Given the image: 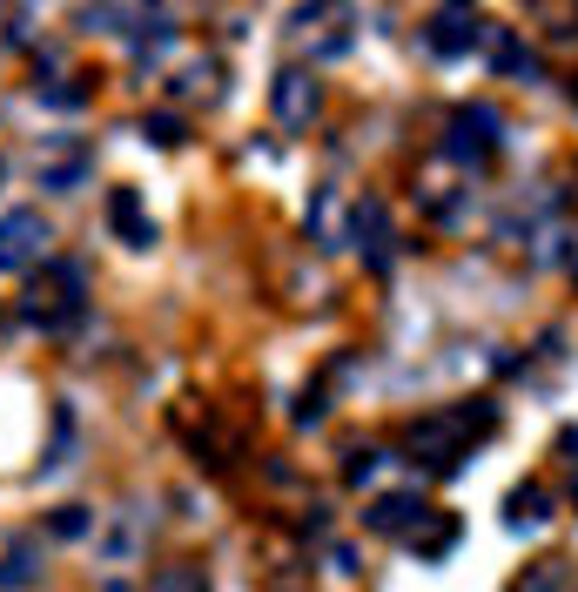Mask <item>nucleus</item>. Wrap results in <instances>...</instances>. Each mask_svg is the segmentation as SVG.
I'll list each match as a JSON object with an SVG mask.
<instances>
[{
	"instance_id": "obj_1",
	"label": "nucleus",
	"mask_w": 578,
	"mask_h": 592,
	"mask_svg": "<svg viewBox=\"0 0 578 592\" xmlns=\"http://www.w3.org/2000/svg\"><path fill=\"white\" fill-rule=\"evenodd\" d=\"M491 424H497V411H491V404H457V411H438V418H423V424L410 431V451H417V464L431 458L438 471H457L465 445L478 438V431H491Z\"/></svg>"
},
{
	"instance_id": "obj_2",
	"label": "nucleus",
	"mask_w": 578,
	"mask_h": 592,
	"mask_svg": "<svg viewBox=\"0 0 578 592\" xmlns=\"http://www.w3.org/2000/svg\"><path fill=\"white\" fill-rule=\"evenodd\" d=\"M497 142H505V114H497L491 101H465L451 108V129H444V155L457 169H478L497 155Z\"/></svg>"
},
{
	"instance_id": "obj_3",
	"label": "nucleus",
	"mask_w": 578,
	"mask_h": 592,
	"mask_svg": "<svg viewBox=\"0 0 578 592\" xmlns=\"http://www.w3.org/2000/svg\"><path fill=\"white\" fill-rule=\"evenodd\" d=\"M423 41H431V55L457 61V55H478L491 41V21L471 14V8H438L431 21H423Z\"/></svg>"
},
{
	"instance_id": "obj_4",
	"label": "nucleus",
	"mask_w": 578,
	"mask_h": 592,
	"mask_svg": "<svg viewBox=\"0 0 578 592\" xmlns=\"http://www.w3.org/2000/svg\"><path fill=\"white\" fill-rule=\"evenodd\" d=\"M27 317L41 330H67L82 324V269H54V283H41L27 297Z\"/></svg>"
},
{
	"instance_id": "obj_5",
	"label": "nucleus",
	"mask_w": 578,
	"mask_h": 592,
	"mask_svg": "<svg viewBox=\"0 0 578 592\" xmlns=\"http://www.w3.org/2000/svg\"><path fill=\"white\" fill-rule=\"evenodd\" d=\"M48 222H41V209H8L0 216V269H27L34 256H48Z\"/></svg>"
},
{
	"instance_id": "obj_6",
	"label": "nucleus",
	"mask_w": 578,
	"mask_h": 592,
	"mask_svg": "<svg viewBox=\"0 0 578 592\" xmlns=\"http://www.w3.org/2000/svg\"><path fill=\"white\" fill-rule=\"evenodd\" d=\"M317 101H323V88H317L310 68H283L276 88H269V108H276L283 129H310V122H317Z\"/></svg>"
},
{
	"instance_id": "obj_7",
	"label": "nucleus",
	"mask_w": 578,
	"mask_h": 592,
	"mask_svg": "<svg viewBox=\"0 0 578 592\" xmlns=\"http://www.w3.org/2000/svg\"><path fill=\"white\" fill-rule=\"evenodd\" d=\"M142 539H148V511H142V505H122V511L108 519V532H101V566H135Z\"/></svg>"
},
{
	"instance_id": "obj_8",
	"label": "nucleus",
	"mask_w": 578,
	"mask_h": 592,
	"mask_svg": "<svg viewBox=\"0 0 578 592\" xmlns=\"http://www.w3.org/2000/svg\"><path fill=\"white\" fill-rule=\"evenodd\" d=\"M423 492H383V498H370V511H364V525L370 532H383V539H397V532H410V525H423Z\"/></svg>"
},
{
	"instance_id": "obj_9",
	"label": "nucleus",
	"mask_w": 578,
	"mask_h": 592,
	"mask_svg": "<svg viewBox=\"0 0 578 592\" xmlns=\"http://www.w3.org/2000/svg\"><path fill=\"white\" fill-rule=\"evenodd\" d=\"M108 222H114V235H122L128 250H156V222L142 216L135 189H108Z\"/></svg>"
},
{
	"instance_id": "obj_10",
	"label": "nucleus",
	"mask_w": 578,
	"mask_h": 592,
	"mask_svg": "<svg viewBox=\"0 0 578 592\" xmlns=\"http://www.w3.org/2000/svg\"><path fill=\"white\" fill-rule=\"evenodd\" d=\"M41 572H48V545L41 539H14L8 552H0V592H27Z\"/></svg>"
},
{
	"instance_id": "obj_11",
	"label": "nucleus",
	"mask_w": 578,
	"mask_h": 592,
	"mask_svg": "<svg viewBox=\"0 0 578 592\" xmlns=\"http://www.w3.org/2000/svg\"><path fill=\"white\" fill-rule=\"evenodd\" d=\"M357 243H364V256L383 269L391 263V216H383V203L370 195V203H357Z\"/></svg>"
},
{
	"instance_id": "obj_12",
	"label": "nucleus",
	"mask_w": 578,
	"mask_h": 592,
	"mask_svg": "<svg viewBox=\"0 0 578 592\" xmlns=\"http://www.w3.org/2000/svg\"><path fill=\"white\" fill-rule=\"evenodd\" d=\"M148 8H82V27L88 34H142Z\"/></svg>"
},
{
	"instance_id": "obj_13",
	"label": "nucleus",
	"mask_w": 578,
	"mask_h": 592,
	"mask_svg": "<svg viewBox=\"0 0 578 592\" xmlns=\"http://www.w3.org/2000/svg\"><path fill=\"white\" fill-rule=\"evenodd\" d=\"M545 519H552V492L545 485L512 492V525H545Z\"/></svg>"
},
{
	"instance_id": "obj_14",
	"label": "nucleus",
	"mask_w": 578,
	"mask_h": 592,
	"mask_svg": "<svg viewBox=\"0 0 578 592\" xmlns=\"http://www.w3.org/2000/svg\"><path fill=\"white\" fill-rule=\"evenodd\" d=\"M216 82H222V68H216V61H188L169 88H175V95H216Z\"/></svg>"
},
{
	"instance_id": "obj_15",
	"label": "nucleus",
	"mask_w": 578,
	"mask_h": 592,
	"mask_svg": "<svg viewBox=\"0 0 578 592\" xmlns=\"http://www.w3.org/2000/svg\"><path fill=\"white\" fill-rule=\"evenodd\" d=\"M156 592H209V572H202V566H169V572L156 579Z\"/></svg>"
},
{
	"instance_id": "obj_16",
	"label": "nucleus",
	"mask_w": 578,
	"mask_h": 592,
	"mask_svg": "<svg viewBox=\"0 0 578 592\" xmlns=\"http://www.w3.org/2000/svg\"><path fill=\"white\" fill-rule=\"evenodd\" d=\"M82 176H88L82 155H67V162H41V189H74Z\"/></svg>"
},
{
	"instance_id": "obj_17",
	"label": "nucleus",
	"mask_w": 578,
	"mask_h": 592,
	"mask_svg": "<svg viewBox=\"0 0 578 592\" xmlns=\"http://www.w3.org/2000/svg\"><path fill=\"white\" fill-rule=\"evenodd\" d=\"M48 532H54V539H82V532H88V505H54Z\"/></svg>"
},
{
	"instance_id": "obj_18",
	"label": "nucleus",
	"mask_w": 578,
	"mask_h": 592,
	"mask_svg": "<svg viewBox=\"0 0 578 592\" xmlns=\"http://www.w3.org/2000/svg\"><path fill=\"white\" fill-rule=\"evenodd\" d=\"M142 135H148V142H156V148H175V142H182L188 129L175 122V114H148V122H142Z\"/></svg>"
},
{
	"instance_id": "obj_19",
	"label": "nucleus",
	"mask_w": 578,
	"mask_h": 592,
	"mask_svg": "<svg viewBox=\"0 0 578 592\" xmlns=\"http://www.w3.org/2000/svg\"><path fill=\"white\" fill-rule=\"evenodd\" d=\"M518 592H565V566H558V559H545L538 572H525V585H518Z\"/></svg>"
},
{
	"instance_id": "obj_20",
	"label": "nucleus",
	"mask_w": 578,
	"mask_h": 592,
	"mask_svg": "<svg viewBox=\"0 0 578 592\" xmlns=\"http://www.w3.org/2000/svg\"><path fill=\"white\" fill-rule=\"evenodd\" d=\"M317 418H323V390H310V398L296 404V424H317Z\"/></svg>"
},
{
	"instance_id": "obj_21",
	"label": "nucleus",
	"mask_w": 578,
	"mask_h": 592,
	"mask_svg": "<svg viewBox=\"0 0 578 592\" xmlns=\"http://www.w3.org/2000/svg\"><path fill=\"white\" fill-rule=\"evenodd\" d=\"M565 263H571V276H578V250H571V256H565Z\"/></svg>"
},
{
	"instance_id": "obj_22",
	"label": "nucleus",
	"mask_w": 578,
	"mask_h": 592,
	"mask_svg": "<svg viewBox=\"0 0 578 592\" xmlns=\"http://www.w3.org/2000/svg\"><path fill=\"white\" fill-rule=\"evenodd\" d=\"M571 108H578V82H571Z\"/></svg>"
},
{
	"instance_id": "obj_23",
	"label": "nucleus",
	"mask_w": 578,
	"mask_h": 592,
	"mask_svg": "<svg viewBox=\"0 0 578 592\" xmlns=\"http://www.w3.org/2000/svg\"><path fill=\"white\" fill-rule=\"evenodd\" d=\"M0 176H8V169H0Z\"/></svg>"
}]
</instances>
